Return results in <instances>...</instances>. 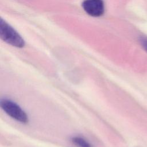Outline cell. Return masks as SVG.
I'll return each instance as SVG.
<instances>
[{
  "instance_id": "cell-5",
  "label": "cell",
  "mask_w": 147,
  "mask_h": 147,
  "mask_svg": "<svg viewBox=\"0 0 147 147\" xmlns=\"http://www.w3.org/2000/svg\"><path fill=\"white\" fill-rule=\"evenodd\" d=\"M141 45H142L144 49L147 52V37H142L140 40Z\"/></svg>"
},
{
  "instance_id": "cell-2",
  "label": "cell",
  "mask_w": 147,
  "mask_h": 147,
  "mask_svg": "<svg viewBox=\"0 0 147 147\" xmlns=\"http://www.w3.org/2000/svg\"><path fill=\"white\" fill-rule=\"evenodd\" d=\"M0 106L2 109L10 117L22 123L28 122V117L26 113L15 102L9 99L1 100Z\"/></svg>"
},
{
  "instance_id": "cell-1",
  "label": "cell",
  "mask_w": 147,
  "mask_h": 147,
  "mask_svg": "<svg viewBox=\"0 0 147 147\" xmlns=\"http://www.w3.org/2000/svg\"><path fill=\"white\" fill-rule=\"evenodd\" d=\"M0 37L13 47L22 48L25 45V41L20 34L2 18L0 20Z\"/></svg>"
},
{
  "instance_id": "cell-4",
  "label": "cell",
  "mask_w": 147,
  "mask_h": 147,
  "mask_svg": "<svg viewBox=\"0 0 147 147\" xmlns=\"http://www.w3.org/2000/svg\"><path fill=\"white\" fill-rule=\"evenodd\" d=\"M72 142L78 147H92L91 144L82 137L75 136L71 138Z\"/></svg>"
},
{
  "instance_id": "cell-3",
  "label": "cell",
  "mask_w": 147,
  "mask_h": 147,
  "mask_svg": "<svg viewBox=\"0 0 147 147\" xmlns=\"http://www.w3.org/2000/svg\"><path fill=\"white\" fill-rule=\"evenodd\" d=\"M82 7L88 15L92 17H100L105 11L104 3L102 0H84Z\"/></svg>"
}]
</instances>
